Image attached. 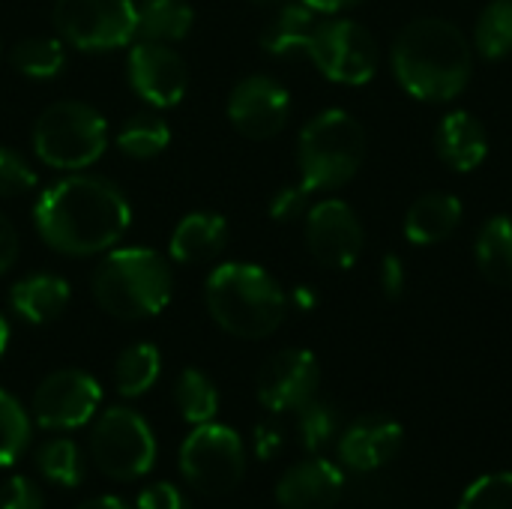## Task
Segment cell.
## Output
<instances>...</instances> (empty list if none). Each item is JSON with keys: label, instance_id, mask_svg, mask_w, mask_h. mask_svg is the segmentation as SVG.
I'll list each match as a JSON object with an SVG mask.
<instances>
[{"label": "cell", "instance_id": "cell-18", "mask_svg": "<svg viewBox=\"0 0 512 509\" xmlns=\"http://www.w3.org/2000/svg\"><path fill=\"white\" fill-rule=\"evenodd\" d=\"M435 147L453 171L468 174L483 165L489 153V132L471 111H450L435 132Z\"/></svg>", "mask_w": 512, "mask_h": 509}, {"label": "cell", "instance_id": "cell-36", "mask_svg": "<svg viewBox=\"0 0 512 509\" xmlns=\"http://www.w3.org/2000/svg\"><path fill=\"white\" fill-rule=\"evenodd\" d=\"M306 207H309V189L300 183V186H288V189H282V192L273 195L270 216L276 222H291V219H300L303 213H309Z\"/></svg>", "mask_w": 512, "mask_h": 509}, {"label": "cell", "instance_id": "cell-26", "mask_svg": "<svg viewBox=\"0 0 512 509\" xmlns=\"http://www.w3.org/2000/svg\"><path fill=\"white\" fill-rule=\"evenodd\" d=\"M174 405L186 423L204 426V423H213V417L219 411V393L204 372L186 369L174 381Z\"/></svg>", "mask_w": 512, "mask_h": 509}, {"label": "cell", "instance_id": "cell-41", "mask_svg": "<svg viewBox=\"0 0 512 509\" xmlns=\"http://www.w3.org/2000/svg\"><path fill=\"white\" fill-rule=\"evenodd\" d=\"M300 3H306L315 12H342V9H351L363 0H300Z\"/></svg>", "mask_w": 512, "mask_h": 509}, {"label": "cell", "instance_id": "cell-22", "mask_svg": "<svg viewBox=\"0 0 512 509\" xmlns=\"http://www.w3.org/2000/svg\"><path fill=\"white\" fill-rule=\"evenodd\" d=\"M315 9H309L306 3H285L273 21L264 27L261 33V45L267 54L273 57H294V54H306L312 30H315Z\"/></svg>", "mask_w": 512, "mask_h": 509}, {"label": "cell", "instance_id": "cell-31", "mask_svg": "<svg viewBox=\"0 0 512 509\" xmlns=\"http://www.w3.org/2000/svg\"><path fill=\"white\" fill-rule=\"evenodd\" d=\"M30 444V417L15 396L0 390V468L15 465Z\"/></svg>", "mask_w": 512, "mask_h": 509}, {"label": "cell", "instance_id": "cell-14", "mask_svg": "<svg viewBox=\"0 0 512 509\" xmlns=\"http://www.w3.org/2000/svg\"><path fill=\"white\" fill-rule=\"evenodd\" d=\"M288 114H291L288 90L267 75L243 78L228 96L231 126L243 138H252V141H264V138L279 135L288 123Z\"/></svg>", "mask_w": 512, "mask_h": 509}, {"label": "cell", "instance_id": "cell-7", "mask_svg": "<svg viewBox=\"0 0 512 509\" xmlns=\"http://www.w3.org/2000/svg\"><path fill=\"white\" fill-rule=\"evenodd\" d=\"M177 462L186 486L204 498L231 495L246 474V450L240 435L219 423L195 426L183 441Z\"/></svg>", "mask_w": 512, "mask_h": 509}, {"label": "cell", "instance_id": "cell-8", "mask_svg": "<svg viewBox=\"0 0 512 509\" xmlns=\"http://www.w3.org/2000/svg\"><path fill=\"white\" fill-rule=\"evenodd\" d=\"M90 459L108 480L132 483L156 465V438L132 408H108L90 432Z\"/></svg>", "mask_w": 512, "mask_h": 509}, {"label": "cell", "instance_id": "cell-23", "mask_svg": "<svg viewBox=\"0 0 512 509\" xmlns=\"http://www.w3.org/2000/svg\"><path fill=\"white\" fill-rule=\"evenodd\" d=\"M477 267L492 285L512 288V216H495L480 228Z\"/></svg>", "mask_w": 512, "mask_h": 509}, {"label": "cell", "instance_id": "cell-32", "mask_svg": "<svg viewBox=\"0 0 512 509\" xmlns=\"http://www.w3.org/2000/svg\"><path fill=\"white\" fill-rule=\"evenodd\" d=\"M300 423H297V432H300V441H303V450L309 453H318L336 432L339 426V417L336 411L327 405V402H306L300 411Z\"/></svg>", "mask_w": 512, "mask_h": 509}, {"label": "cell", "instance_id": "cell-2", "mask_svg": "<svg viewBox=\"0 0 512 509\" xmlns=\"http://www.w3.org/2000/svg\"><path fill=\"white\" fill-rule=\"evenodd\" d=\"M474 57L468 36L444 18H417L393 42V72L399 84L426 102H450L471 81Z\"/></svg>", "mask_w": 512, "mask_h": 509}, {"label": "cell", "instance_id": "cell-4", "mask_svg": "<svg viewBox=\"0 0 512 509\" xmlns=\"http://www.w3.org/2000/svg\"><path fill=\"white\" fill-rule=\"evenodd\" d=\"M93 297L111 318H153L171 300V270L153 249H114L93 276Z\"/></svg>", "mask_w": 512, "mask_h": 509}, {"label": "cell", "instance_id": "cell-5", "mask_svg": "<svg viewBox=\"0 0 512 509\" xmlns=\"http://www.w3.org/2000/svg\"><path fill=\"white\" fill-rule=\"evenodd\" d=\"M303 186L309 192H330L345 186L366 159V132L348 111H321L312 117L297 144Z\"/></svg>", "mask_w": 512, "mask_h": 509}, {"label": "cell", "instance_id": "cell-10", "mask_svg": "<svg viewBox=\"0 0 512 509\" xmlns=\"http://www.w3.org/2000/svg\"><path fill=\"white\" fill-rule=\"evenodd\" d=\"M306 54L312 63L336 84H366L378 72V42L375 36L348 18L321 21L312 30Z\"/></svg>", "mask_w": 512, "mask_h": 509}, {"label": "cell", "instance_id": "cell-19", "mask_svg": "<svg viewBox=\"0 0 512 509\" xmlns=\"http://www.w3.org/2000/svg\"><path fill=\"white\" fill-rule=\"evenodd\" d=\"M462 222V201L450 192H429L408 207L405 237L414 246H435L447 240Z\"/></svg>", "mask_w": 512, "mask_h": 509}, {"label": "cell", "instance_id": "cell-12", "mask_svg": "<svg viewBox=\"0 0 512 509\" xmlns=\"http://www.w3.org/2000/svg\"><path fill=\"white\" fill-rule=\"evenodd\" d=\"M363 243V225L345 201L330 198L306 213V246L318 264L330 270H348L357 264Z\"/></svg>", "mask_w": 512, "mask_h": 509}, {"label": "cell", "instance_id": "cell-20", "mask_svg": "<svg viewBox=\"0 0 512 509\" xmlns=\"http://www.w3.org/2000/svg\"><path fill=\"white\" fill-rule=\"evenodd\" d=\"M228 243V222L219 213H189L171 234V258L180 264H207Z\"/></svg>", "mask_w": 512, "mask_h": 509}, {"label": "cell", "instance_id": "cell-21", "mask_svg": "<svg viewBox=\"0 0 512 509\" xmlns=\"http://www.w3.org/2000/svg\"><path fill=\"white\" fill-rule=\"evenodd\" d=\"M9 303L18 318L30 324H51L69 306V285L54 273H33L9 291Z\"/></svg>", "mask_w": 512, "mask_h": 509}, {"label": "cell", "instance_id": "cell-37", "mask_svg": "<svg viewBox=\"0 0 512 509\" xmlns=\"http://www.w3.org/2000/svg\"><path fill=\"white\" fill-rule=\"evenodd\" d=\"M138 509H186V501L171 483H153L138 492Z\"/></svg>", "mask_w": 512, "mask_h": 509}, {"label": "cell", "instance_id": "cell-27", "mask_svg": "<svg viewBox=\"0 0 512 509\" xmlns=\"http://www.w3.org/2000/svg\"><path fill=\"white\" fill-rule=\"evenodd\" d=\"M12 66L33 78V81H48L57 78L66 66V48L63 39H48V36H33L24 39L12 48Z\"/></svg>", "mask_w": 512, "mask_h": 509}, {"label": "cell", "instance_id": "cell-9", "mask_svg": "<svg viewBox=\"0 0 512 509\" xmlns=\"http://www.w3.org/2000/svg\"><path fill=\"white\" fill-rule=\"evenodd\" d=\"M51 21L60 39L78 51H114L138 36L132 0H57Z\"/></svg>", "mask_w": 512, "mask_h": 509}, {"label": "cell", "instance_id": "cell-15", "mask_svg": "<svg viewBox=\"0 0 512 509\" xmlns=\"http://www.w3.org/2000/svg\"><path fill=\"white\" fill-rule=\"evenodd\" d=\"M129 84L153 108H174L189 87V69L165 42L141 39L129 51Z\"/></svg>", "mask_w": 512, "mask_h": 509}, {"label": "cell", "instance_id": "cell-24", "mask_svg": "<svg viewBox=\"0 0 512 509\" xmlns=\"http://www.w3.org/2000/svg\"><path fill=\"white\" fill-rule=\"evenodd\" d=\"M192 21L186 0H144L138 6V36L147 42H177L192 30Z\"/></svg>", "mask_w": 512, "mask_h": 509}, {"label": "cell", "instance_id": "cell-11", "mask_svg": "<svg viewBox=\"0 0 512 509\" xmlns=\"http://www.w3.org/2000/svg\"><path fill=\"white\" fill-rule=\"evenodd\" d=\"M99 402H102V390L87 372L60 369L33 390L30 414L36 426L51 432H66L90 423Z\"/></svg>", "mask_w": 512, "mask_h": 509}, {"label": "cell", "instance_id": "cell-25", "mask_svg": "<svg viewBox=\"0 0 512 509\" xmlns=\"http://www.w3.org/2000/svg\"><path fill=\"white\" fill-rule=\"evenodd\" d=\"M159 369H162V357H159L156 345L138 342V345L126 348V351L117 357V366H114L117 393L126 396V399L144 396V393L156 384Z\"/></svg>", "mask_w": 512, "mask_h": 509}, {"label": "cell", "instance_id": "cell-44", "mask_svg": "<svg viewBox=\"0 0 512 509\" xmlns=\"http://www.w3.org/2000/svg\"><path fill=\"white\" fill-rule=\"evenodd\" d=\"M255 3H279V0H255Z\"/></svg>", "mask_w": 512, "mask_h": 509}, {"label": "cell", "instance_id": "cell-1", "mask_svg": "<svg viewBox=\"0 0 512 509\" xmlns=\"http://www.w3.org/2000/svg\"><path fill=\"white\" fill-rule=\"evenodd\" d=\"M33 222L54 252L90 258L123 240L132 210L114 183L90 174H72L39 195Z\"/></svg>", "mask_w": 512, "mask_h": 509}, {"label": "cell", "instance_id": "cell-6", "mask_svg": "<svg viewBox=\"0 0 512 509\" xmlns=\"http://www.w3.org/2000/svg\"><path fill=\"white\" fill-rule=\"evenodd\" d=\"M108 147L105 117L78 99H60L48 105L33 123L36 156L60 171H81L93 165Z\"/></svg>", "mask_w": 512, "mask_h": 509}, {"label": "cell", "instance_id": "cell-42", "mask_svg": "<svg viewBox=\"0 0 512 509\" xmlns=\"http://www.w3.org/2000/svg\"><path fill=\"white\" fill-rule=\"evenodd\" d=\"M75 509H129L120 498H111V495H105V498H90V501H84V504H78Z\"/></svg>", "mask_w": 512, "mask_h": 509}, {"label": "cell", "instance_id": "cell-17", "mask_svg": "<svg viewBox=\"0 0 512 509\" xmlns=\"http://www.w3.org/2000/svg\"><path fill=\"white\" fill-rule=\"evenodd\" d=\"M345 474L327 459H309L294 465L276 483V501L282 509H333L342 501Z\"/></svg>", "mask_w": 512, "mask_h": 509}, {"label": "cell", "instance_id": "cell-39", "mask_svg": "<svg viewBox=\"0 0 512 509\" xmlns=\"http://www.w3.org/2000/svg\"><path fill=\"white\" fill-rule=\"evenodd\" d=\"M279 450H282L279 429L276 426H261L255 432V453H258V459H273V456H279Z\"/></svg>", "mask_w": 512, "mask_h": 509}, {"label": "cell", "instance_id": "cell-40", "mask_svg": "<svg viewBox=\"0 0 512 509\" xmlns=\"http://www.w3.org/2000/svg\"><path fill=\"white\" fill-rule=\"evenodd\" d=\"M405 288V273H402V261L396 255L384 258V291L387 297H399Z\"/></svg>", "mask_w": 512, "mask_h": 509}, {"label": "cell", "instance_id": "cell-30", "mask_svg": "<svg viewBox=\"0 0 512 509\" xmlns=\"http://www.w3.org/2000/svg\"><path fill=\"white\" fill-rule=\"evenodd\" d=\"M33 462H36V471H39L48 483H54V486H60V489H75V486H81V480H84L81 453H78V447H75L72 441H66V438H57V441L42 444V447L36 450Z\"/></svg>", "mask_w": 512, "mask_h": 509}, {"label": "cell", "instance_id": "cell-34", "mask_svg": "<svg viewBox=\"0 0 512 509\" xmlns=\"http://www.w3.org/2000/svg\"><path fill=\"white\" fill-rule=\"evenodd\" d=\"M33 186H36V174L24 162V156H18L9 147H0V198L27 195Z\"/></svg>", "mask_w": 512, "mask_h": 509}, {"label": "cell", "instance_id": "cell-35", "mask_svg": "<svg viewBox=\"0 0 512 509\" xmlns=\"http://www.w3.org/2000/svg\"><path fill=\"white\" fill-rule=\"evenodd\" d=\"M0 509H45L42 489L30 477H9L0 486Z\"/></svg>", "mask_w": 512, "mask_h": 509}, {"label": "cell", "instance_id": "cell-28", "mask_svg": "<svg viewBox=\"0 0 512 509\" xmlns=\"http://www.w3.org/2000/svg\"><path fill=\"white\" fill-rule=\"evenodd\" d=\"M168 141H171V129L159 114H135L117 132L120 153L132 159H153L168 147Z\"/></svg>", "mask_w": 512, "mask_h": 509}, {"label": "cell", "instance_id": "cell-43", "mask_svg": "<svg viewBox=\"0 0 512 509\" xmlns=\"http://www.w3.org/2000/svg\"><path fill=\"white\" fill-rule=\"evenodd\" d=\"M6 345H9V327H6V321L0 318V357H3V351H6Z\"/></svg>", "mask_w": 512, "mask_h": 509}, {"label": "cell", "instance_id": "cell-33", "mask_svg": "<svg viewBox=\"0 0 512 509\" xmlns=\"http://www.w3.org/2000/svg\"><path fill=\"white\" fill-rule=\"evenodd\" d=\"M459 509H512V474H486L462 495Z\"/></svg>", "mask_w": 512, "mask_h": 509}, {"label": "cell", "instance_id": "cell-13", "mask_svg": "<svg viewBox=\"0 0 512 509\" xmlns=\"http://www.w3.org/2000/svg\"><path fill=\"white\" fill-rule=\"evenodd\" d=\"M321 384V369L315 354L303 348H288L273 354L258 372V402L273 414L300 411L315 399Z\"/></svg>", "mask_w": 512, "mask_h": 509}, {"label": "cell", "instance_id": "cell-3", "mask_svg": "<svg viewBox=\"0 0 512 509\" xmlns=\"http://www.w3.org/2000/svg\"><path fill=\"white\" fill-rule=\"evenodd\" d=\"M204 300L210 318L237 339H264L288 315L282 285L258 264H222L207 276Z\"/></svg>", "mask_w": 512, "mask_h": 509}, {"label": "cell", "instance_id": "cell-16", "mask_svg": "<svg viewBox=\"0 0 512 509\" xmlns=\"http://www.w3.org/2000/svg\"><path fill=\"white\" fill-rule=\"evenodd\" d=\"M402 441H405V432L393 417H384V414L360 417L339 438V459L351 471L369 474V471L384 468L390 459H396V453L402 450Z\"/></svg>", "mask_w": 512, "mask_h": 509}, {"label": "cell", "instance_id": "cell-38", "mask_svg": "<svg viewBox=\"0 0 512 509\" xmlns=\"http://www.w3.org/2000/svg\"><path fill=\"white\" fill-rule=\"evenodd\" d=\"M18 258V231L6 216H0V273H6Z\"/></svg>", "mask_w": 512, "mask_h": 509}, {"label": "cell", "instance_id": "cell-29", "mask_svg": "<svg viewBox=\"0 0 512 509\" xmlns=\"http://www.w3.org/2000/svg\"><path fill=\"white\" fill-rule=\"evenodd\" d=\"M474 45L483 57L501 60L512 51V0H492L477 18Z\"/></svg>", "mask_w": 512, "mask_h": 509}]
</instances>
